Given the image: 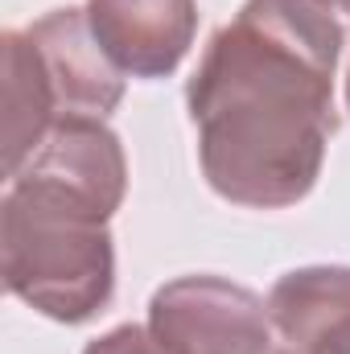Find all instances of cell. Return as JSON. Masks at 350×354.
Masks as SVG:
<instances>
[{
	"mask_svg": "<svg viewBox=\"0 0 350 354\" xmlns=\"http://www.w3.org/2000/svg\"><path fill=\"white\" fill-rule=\"evenodd\" d=\"M342 21L322 0H243L210 37L185 107L206 185L231 206L284 210L322 177L338 132Z\"/></svg>",
	"mask_w": 350,
	"mask_h": 354,
	"instance_id": "cell-1",
	"label": "cell"
},
{
	"mask_svg": "<svg viewBox=\"0 0 350 354\" xmlns=\"http://www.w3.org/2000/svg\"><path fill=\"white\" fill-rule=\"evenodd\" d=\"M124 202L46 165H21L0 198L4 288L50 322L83 326L116 292L111 214Z\"/></svg>",
	"mask_w": 350,
	"mask_h": 354,
	"instance_id": "cell-2",
	"label": "cell"
},
{
	"mask_svg": "<svg viewBox=\"0 0 350 354\" xmlns=\"http://www.w3.org/2000/svg\"><path fill=\"white\" fill-rule=\"evenodd\" d=\"M149 330L174 354H276L268 301L223 276H177L149 301Z\"/></svg>",
	"mask_w": 350,
	"mask_h": 354,
	"instance_id": "cell-3",
	"label": "cell"
},
{
	"mask_svg": "<svg viewBox=\"0 0 350 354\" xmlns=\"http://www.w3.org/2000/svg\"><path fill=\"white\" fill-rule=\"evenodd\" d=\"M29 41L42 58L54 115L62 120H107L124 99V71L95 41L87 8H54L37 17Z\"/></svg>",
	"mask_w": 350,
	"mask_h": 354,
	"instance_id": "cell-4",
	"label": "cell"
},
{
	"mask_svg": "<svg viewBox=\"0 0 350 354\" xmlns=\"http://www.w3.org/2000/svg\"><path fill=\"white\" fill-rule=\"evenodd\" d=\"M107 58L132 79H169L198 33V0H87Z\"/></svg>",
	"mask_w": 350,
	"mask_h": 354,
	"instance_id": "cell-5",
	"label": "cell"
},
{
	"mask_svg": "<svg viewBox=\"0 0 350 354\" xmlns=\"http://www.w3.org/2000/svg\"><path fill=\"white\" fill-rule=\"evenodd\" d=\"M268 317L280 354H350V268L284 272L268 292Z\"/></svg>",
	"mask_w": 350,
	"mask_h": 354,
	"instance_id": "cell-6",
	"label": "cell"
},
{
	"mask_svg": "<svg viewBox=\"0 0 350 354\" xmlns=\"http://www.w3.org/2000/svg\"><path fill=\"white\" fill-rule=\"evenodd\" d=\"M4 54V174L12 177L58 124L54 99L46 87L42 58L25 29H8L0 41Z\"/></svg>",
	"mask_w": 350,
	"mask_h": 354,
	"instance_id": "cell-7",
	"label": "cell"
},
{
	"mask_svg": "<svg viewBox=\"0 0 350 354\" xmlns=\"http://www.w3.org/2000/svg\"><path fill=\"white\" fill-rule=\"evenodd\" d=\"M83 354H174L149 326H116L83 346Z\"/></svg>",
	"mask_w": 350,
	"mask_h": 354,
	"instance_id": "cell-8",
	"label": "cell"
},
{
	"mask_svg": "<svg viewBox=\"0 0 350 354\" xmlns=\"http://www.w3.org/2000/svg\"><path fill=\"white\" fill-rule=\"evenodd\" d=\"M322 4H330L334 12H350V0H322Z\"/></svg>",
	"mask_w": 350,
	"mask_h": 354,
	"instance_id": "cell-9",
	"label": "cell"
},
{
	"mask_svg": "<svg viewBox=\"0 0 350 354\" xmlns=\"http://www.w3.org/2000/svg\"><path fill=\"white\" fill-rule=\"evenodd\" d=\"M347 111H350V71H347Z\"/></svg>",
	"mask_w": 350,
	"mask_h": 354,
	"instance_id": "cell-10",
	"label": "cell"
},
{
	"mask_svg": "<svg viewBox=\"0 0 350 354\" xmlns=\"http://www.w3.org/2000/svg\"><path fill=\"white\" fill-rule=\"evenodd\" d=\"M276 354H280V351H276Z\"/></svg>",
	"mask_w": 350,
	"mask_h": 354,
	"instance_id": "cell-11",
	"label": "cell"
}]
</instances>
